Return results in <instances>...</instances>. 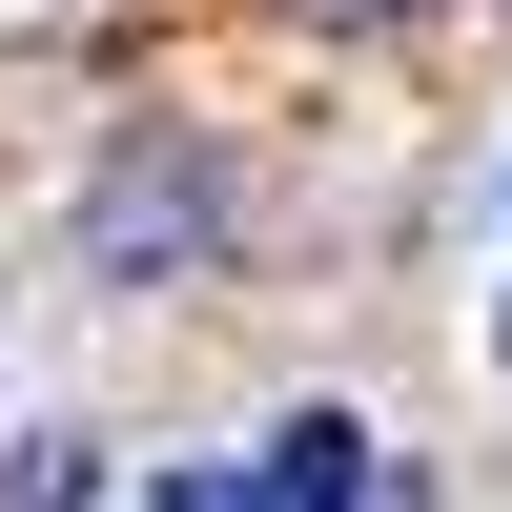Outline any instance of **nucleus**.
Listing matches in <instances>:
<instances>
[{"label": "nucleus", "instance_id": "nucleus-3", "mask_svg": "<svg viewBox=\"0 0 512 512\" xmlns=\"http://www.w3.org/2000/svg\"><path fill=\"white\" fill-rule=\"evenodd\" d=\"M82 492H103V472H82V431H41L21 472H0V512H82Z\"/></svg>", "mask_w": 512, "mask_h": 512}, {"label": "nucleus", "instance_id": "nucleus-4", "mask_svg": "<svg viewBox=\"0 0 512 512\" xmlns=\"http://www.w3.org/2000/svg\"><path fill=\"white\" fill-rule=\"evenodd\" d=\"M164 512H246V472H164Z\"/></svg>", "mask_w": 512, "mask_h": 512}, {"label": "nucleus", "instance_id": "nucleus-5", "mask_svg": "<svg viewBox=\"0 0 512 512\" xmlns=\"http://www.w3.org/2000/svg\"><path fill=\"white\" fill-rule=\"evenodd\" d=\"M349 21H410V0H349Z\"/></svg>", "mask_w": 512, "mask_h": 512}, {"label": "nucleus", "instance_id": "nucleus-2", "mask_svg": "<svg viewBox=\"0 0 512 512\" xmlns=\"http://www.w3.org/2000/svg\"><path fill=\"white\" fill-rule=\"evenodd\" d=\"M103 246H123V267H144V246H205V185H164V164H144V185L103 205Z\"/></svg>", "mask_w": 512, "mask_h": 512}, {"label": "nucleus", "instance_id": "nucleus-1", "mask_svg": "<svg viewBox=\"0 0 512 512\" xmlns=\"http://www.w3.org/2000/svg\"><path fill=\"white\" fill-rule=\"evenodd\" d=\"M246 512H369V431H349V410H287L267 472H246Z\"/></svg>", "mask_w": 512, "mask_h": 512}]
</instances>
